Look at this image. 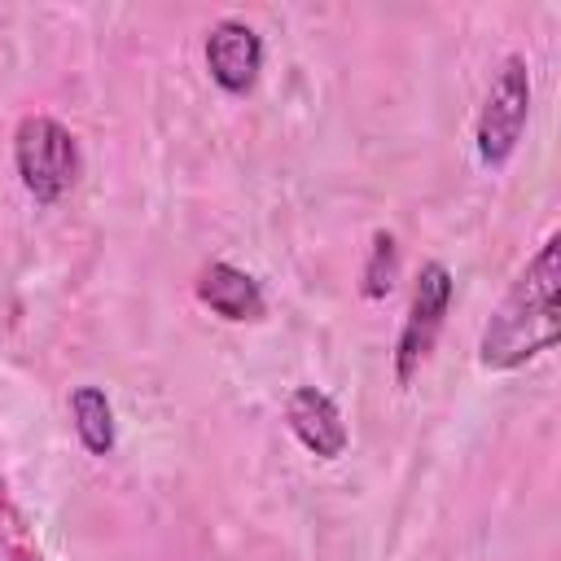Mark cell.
<instances>
[{
    "label": "cell",
    "mask_w": 561,
    "mask_h": 561,
    "mask_svg": "<svg viewBox=\"0 0 561 561\" xmlns=\"http://www.w3.org/2000/svg\"><path fill=\"white\" fill-rule=\"evenodd\" d=\"M451 298H456V276L443 259H430L421 263L416 272V285H412V298H408V316H403V329L394 337V381L399 386H412V377L421 373V364L430 359L443 324H447V311H451Z\"/></svg>",
    "instance_id": "cell-4"
},
{
    "label": "cell",
    "mask_w": 561,
    "mask_h": 561,
    "mask_svg": "<svg viewBox=\"0 0 561 561\" xmlns=\"http://www.w3.org/2000/svg\"><path fill=\"white\" fill-rule=\"evenodd\" d=\"M561 237L548 232L526 267L513 276L504 298L478 337V364L486 373H513L526 359L543 355L561 337Z\"/></svg>",
    "instance_id": "cell-1"
},
{
    "label": "cell",
    "mask_w": 561,
    "mask_h": 561,
    "mask_svg": "<svg viewBox=\"0 0 561 561\" xmlns=\"http://www.w3.org/2000/svg\"><path fill=\"white\" fill-rule=\"evenodd\" d=\"M202 57H206V70L219 92L245 96V92H254V83L263 75V35L241 18H219L206 31Z\"/></svg>",
    "instance_id": "cell-5"
},
{
    "label": "cell",
    "mask_w": 561,
    "mask_h": 561,
    "mask_svg": "<svg viewBox=\"0 0 561 561\" xmlns=\"http://www.w3.org/2000/svg\"><path fill=\"white\" fill-rule=\"evenodd\" d=\"M399 280V241L390 228H377L373 241H368V259H364V272H359V294L368 302H381Z\"/></svg>",
    "instance_id": "cell-9"
},
{
    "label": "cell",
    "mask_w": 561,
    "mask_h": 561,
    "mask_svg": "<svg viewBox=\"0 0 561 561\" xmlns=\"http://www.w3.org/2000/svg\"><path fill=\"white\" fill-rule=\"evenodd\" d=\"M193 294L202 307H210L219 320L228 324H245V320H263L267 316V298H263V285L241 272L237 263L228 259H210L197 280H193Z\"/></svg>",
    "instance_id": "cell-7"
},
{
    "label": "cell",
    "mask_w": 561,
    "mask_h": 561,
    "mask_svg": "<svg viewBox=\"0 0 561 561\" xmlns=\"http://www.w3.org/2000/svg\"><path fill=\"white\" fill-rule=\"evenodd\" d=\"M526 123H530V66L522 53H508L491 75V88L473 123V145H478L482 167L500 171L517 153Z\"/></svg>",
    "instance_id": "cell-3"
},
{
    "label": "cell",
    "mask_w": 561,
    "mask_h": 561,
    "mask_svg": "<svg viewBox=\"0 0 561 561\" xmlns=\"http://www.w3.org/2000/svg\"><path fill=\"white\" fill-rule=\"evenodd\" d=\"M13 171L39 206L61 202L79 180V140H75V131L53 114L18 118V127H13Z\"/></svg>",
    "instance_id": "cell-2"
},
{
    "label": "cell",
    "mask_w": 561,
    "mask_h": 561,
    "mask_svg": "<svg viewBox=\"0 0 561 561\" xmlns=\"http://www.w3.org/2000/svg\"><path fill=\"white\" fill-rule=\"evenodd\" d=\"M0 552L13 557V561H35V548H31V530L18 513V504L9 500V491L0 486Z\"/></svg>",
    "instance_id": "cell-10"
},
{
    "label": "cell",
    "mask_w": 561,
    "mask_h": 561,
    "mask_svg": "<svg viewBox=\"0 0 561 561\" xmlns=\"http://www.w3.org/2000/svg\"><path fill=\"white\" fill-rule=\"evenodd\" d=\"M70 421H75V434H79L88 456H114L118 421H114V403L101 386H75L70 390Z\"/></svg>",
    "instance_id": "cell-8"
},
{
    "label": "cell",
    "mask_w": 561,
    "mask_h": 561,
    "mask_svg": "<svg viewBox=\"0 0 561 561\" xmlns=\"http://www.w3.org/2000/svg\"><path fill=\"white\" fill-rule=\"evenodd\" d=\"M285 425L289 434L316 456V460H337L351 443L342 408L333 403V394H324L320 386H298L285 399Z\"/></svg>",
    "instance_id": "cell-6"
}]
</instances>
